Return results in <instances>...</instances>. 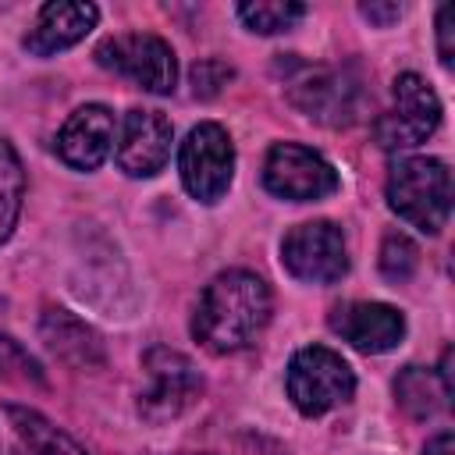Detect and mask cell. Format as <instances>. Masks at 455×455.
<instances>
[{"label":"cell","mask_w":455,"mask_h":455,"mask_svg":"<svg viewBox=\"0 0 455 455\" xmlns=\"http://www.w3.org/2000/svg\"><path fill=\"white\" fill-rule=\"evenodd\" d=\"M274 313L267 281L252 270H220L199 295L192 313V338L213 355H235L259 341Z\"/></svg>","instance_id":"6da1fadb"},{"label":"cell","mask_w":455,"mask_h":455,"mask_svg":"<svg viewBox=\"0 0 455 455\" xmlns=\"http://www.w3.org/2000/svg\"><path fill=\"white\" fill-rule=\"evenodd\" d=\"M387 206L409 228L437 235L451 213V171L437 156H398L387 174Z\"/></svg>","instance_id":"7a4b0ae2"},{"label":"cell","mask_w":455,"mask_h":455,"mask_svg":"<svg viewBox=\"0 0 455 455\" xmlns=\"http://www.w3.org/2000/svg\"><path fill=\"white\" fill-rule=\"evenodd\" d=\"M284 391L302 416H323L355 395V373L334 348L306 345L288 359Z\"/></svg>","instance_id":"3957f363"},{"label":"cell","mask_w":455,"mask_h":455,"mask_svg":"<svg viewBox=\"0 0 455 455\" xmlns=\"http://www.w3.org/2000/svg\"><path fill=\"white\" fill-rule=\"evenodd\" d=\"M178 178L196 203H220L235 181V142L224 124L199 121L178 146Z\"/></svg>","instance_id":"277c9868"},{"label":"cell","mask_w":455,"mask_h":455,"mask_svg":"<svg viewBox=\"0 0 455 455\" xmlns=\"http://www.w3.org/2000/svg\"><path fill=\"white\" fill-rule=\"evenodd\" d=\"M142 373L146 387L139 395V416L153 427L178 419L203 395V377L196 363L167 345H153L142 352Z\"/></svg>","instance_id":"5b68a950"},{"label":"cell","mask_w":455,"mask_h":455,"mask_svg":"<svg viewBox=\"0 0 455 455\" xmlns=\"http://www.w3.org/2000/svg\"><path fill=\"white\" fill-rule=\"evenodd\" d=\"M96 64L135 82L153 96H167L178 85V57L167 39L153 32H117L96 46Z\"/></svg>","instance_id":"8992f818"},{"label":"cell","mask_w":455,"mask_h":455,"mask_svg":"<svg viewBox=\"0 0 455 455\" xmlns=\"http://www.w3.org/2000/svg\"><path fill=\"white\" fill-rule=\"evenodd\" d=\"M391 100L395 107L377 117L373 135L377 146L387 153H409L419 142H427L437 124H441V100L430 89V82L416 71H402L391 82Z\"/></svg>","instance_id":"52a82bcc"},{"label":"cell","mask_w":455,"mask_h":455,"mask_svg":"<svg viewBox=\"0 0 455 455\" xmlns=\"http://www.w3.org/2000/svg\"><path fill=\"white\" fill-rule=\"evenodd\" d=\"M263 188L288 203H316L338 192V171L302 142H274L263 156Z\"/></svg>","instance_id":"ba28073f"},{"label":"cell","mask_w":455,"mask_h":455,"mask_svg":"<svg viewBox=\"0 0 455 455\" xmlns=\"http://www.w3.org/2000/svg\"><path fill=\"white\" fill-rule=\"evenodd\" d=\"M281 263L295 281L334 284L348 274V245L334 220L295 224L281 238Z\"/></svg>","instance_id":"9c48e42d"},{"label":"cell","mask_w":455,"mask_h":455,"mask_svg":"<svg viewBox=\"0 0 455 455\" xmlns=\"http://www.w3.org/2000/svg\"><path fill=\"white\" fill-rule=\"evenodd\" d=\"M174 128L160 110L132 107L114 135V160L128 178H153L171 160Z\"/></svg>","instance_id":"30bf717a"},{"label":"cell","mask_w":455,"mask_h":455,"mask_svg":"<svg viewBox=\"0 0 455 455\" xmlns=\"http://www.w3.org/2000/svg\"><path fill=\"white\" fill-rule=\"evenodd\" d=\"M288 100L306 117L331 124V128H341V124L355 121L359 85L338 68H302L288 82Z\"/></svg>","instance_id":"8fae6325"},{"label":"cell","mask_w":455,"mask_h":455,"mask_svg":"<svg viewBox=\"0 0 455 455\" xmlns=\"http://www.w3.org/2000/svg\"><path fill=\"white\" fill-rule=\"evenodd\" d=\"M327 327L348 341L352 348L366 352V355H380L402 345L405 338V316L402 309L387 306V302H341L331 309Z\"/></svg>","instance_id":"7c38bea8"},{"label":"cell","mask_w":455,"mask_h":455,"mask_svg":"<svg viewBox=\"0 0 455 455\" xmlns=\"http://www.w3.org/2000/svg\"><path fill=\"white\" fill-rule=\"evenodd\" d=\"M114 135L117 121L114 110L103 103H85L68 114V121L57 132V156L71 171H96L110 153H114Z\"/></svg>","instance_id":"4fadbf2b"},{"label":"cell","mask_w":455,"mask_h":455,"mask_svg":"<svg viewBox=\"0 0 455 455\" xmlns=\"http://www.w3.org/2000/svg\"><path fill=\"white\" fill-rule=\"evenodd\" d=\"M100 21V7L89 0H53L43 4L32 28L25 32L21 46L32 57H53L75 43H82Z\"/></svg>","instance_id":"5bb4252c"},{"label":"cell","mask_w":455,"mask_h":455,"mask_svg":"<svg viewBox=\"0 0 455 455\" xmlns=\"http://www.w3.org/2000/svg\"><path fill=\"white\" fill-rule=\"evenodd\" d=\"M39 334L46 341V348L64 359L68 366H78V370H96L103 363V345H100V334L78 320L75 313L60 309V306H50L43 316H39Z\"/></svg>","instance_id":"9a60e30c"},{"label":"cell","mask_w":455,"mask_h":455,"mask_svg":"<svg viewBox=\"0 0 455 455\" xmlns=\"http://www.w3.org/2000/svg\"><path fill=\"white\" fill-rule=\"evenodd\" d=\"M7 423L18 437V455H89L71 434L28 405H7Z\"/></svg>","instance_id":"2e32d148"},{"label":"cell","mask_w":455,"mask_h":455,"mask_svg":"<svg viewBox=\"0 0 455 455\" xmlns=\"http://www.w3.org/2000/svg\"><path fill=\"white\" fill-rule=\"evenodd\" d=\"M395 402L405 409V416L412 419H430L437 416L441 409H448V395L437 380L434 370L427 366H405L398 377H395Z\"/></svg>","instance_id":"e0dca14e"},{"label":"cell","mask_w":455,"mask_h":455,"mask_svg":"<svg viewBox=\"0 0 455 455\" xmlns=\"http://www.w3.org/2000/svg\"><path fill=\"white\" fill-rule=\"evenodd\" d=\"M21 199H25V167L11 139L0 135V245L14 235V224L21 217Z\"/></svg>","instance_id":"ac0fdd59"},{"label":"cell","mask_w":455,"mask_h":455,"mask_svg":"<svg viewBox=\"0 0 455 455\" xmlns=\"http://www.w3.org/2000/svg\"><path fill=\"white\" fill-rule=\"evenodd\" d=\"M235 11L242 18V25L259 36L288 32L295 21L306 18V4H295V0H256V4H238Z\"/></svg>","instance_id":"d6986e66"},{"label":"cell","mask_w":455,"mask_h":455,"mask_svg":"<svg viewBox=\"0 0 455 455\" xmlns=\"http://www.w3.org/2000/svg\"><path fill=\"white\" fill-rule=\"evenodd\" d=\"M416 263H419V249L409 242V235H402V231L384 235V242H380V274L387 281H409Z\"/></svg>","instance_id":"ffe728a7"},{"label":"cell","mask_w":455,"mask_h":455,"mask_svg":"<svg viewBox=\"0 0 455 455\" xmlns=\"http://www.w3.org/2000/svg\"><path fill=\"white\" fill-rule=\"evenodd\" d=\"M0 377L4 380H18V384H43V370L39 363L7 334H0Z\"/></svg>","instance_id":"44dd1931"},{"label":"cell","mask_w":455,"mask_h":455,"mask_svg":"<svg viewBox=\"0 0 455 455\" xmlns=\"http://www.w3.org/2000/svg\"><path fill=\"white\" fill-rule=\"evenodd\" d=\"M451 18H455V7L451 4H441V11H437V57H441L444 68L455 64V46H451L455 25H451Z\"/></svg>","instance_id":"7402d4cb"},{"label":"cell","mask_w":455,"mask_h":455,"mask_svg":"<svg viewBox=\"0 0 455 455\" xmlns=\"http://www.w3.org/2000/svg\"><path fill=\"white\" fill-rule=\"evenodd\" d=\"M359 14H363L366 21L387 28V25H395V21L402 18V4H359Z\"/></svg>","instance_id":"603a6c76"},{"label":"cell","mask_w":455,"mask_h":455,"mask_svg":"<svg viewBox=\"0 0 455 455\" xmlns=\"http://www.w3.org/2000/svg\"><path fill=\"white\" fill-rule=\"evenodd\" d=\"M423 455H455V437H451V430L434 434V437L423 444Z\"/></svg>","instance_id":"cb8c5ba5"},{"label":"cell","mask_w":455,"mask_h":455,"mask_svg":"<svg viewBox=\"0 0 455 455\" xmlns=\"http://www.w3.org/2000/svg\"><path fill=\"white\" fill-rule=\"evenodd\" d=\"M0 455H7V448H4V441H0Z\"/></svg>","instance_id":"d4e9b609"}]
</instances>
